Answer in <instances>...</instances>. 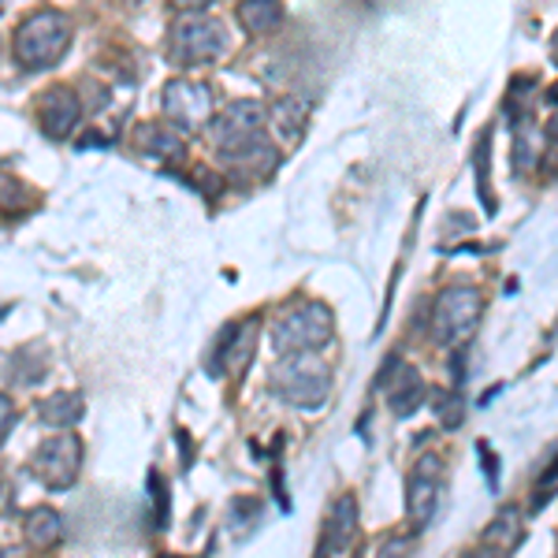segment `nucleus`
<instances>
[{
    "instance_id": "nucleus-1",
    "label": "nucleus",
    "mask_w": 558,
    "mask_h": 558,
    "mask_svg": "<svg viewBox=\"0 0 558 558\" xmlns=\"http://www.w3.org/2000/svg\"><path fill=\"white\" fill-rule=\"evenodd\" d=\"M331 391V373L313 350L283 354L272 368V395L294 410H320Z\"/></svg>"
},
{
    "instance_id": "nucleus-2",
    "label": "nucleus",
    "mask_w": 558,
    "mask_h": 558,
    "mask_svg": "<svg viewBox=\"0 0 558 558\" xmlns=\"http://www.w3.org/2000/svg\"><path fill=\"white\" fill-rule=\"evenodd\" d=\"M481 313H484V299L476 287L470 283L447 287L436 299V305H432V339L439 347H462L476 331V324H481Z\"/></svg>"
},
{
    "instance_id": "nucleus-3",
    "label": "nucleus",
    "mask_w": 558,
    "mask_h": 558,
    "mask_svg": "<svg viewBox=\"0 0 558 558\" xmlns=\"http://www.w3.org/2000/svg\"><path fill=\"white\" fill-rule=\"evenodd\" d=\"M336 336L331 310L320 302H305L299 310L283 313L272 328V350L276 354H294V350H320Z\"/></svg>"
},
{
    "instance_id": "nucleus-4",
    "label": "nucleus",
    "mask_w": 558,
    "mask_h": 558,
    "mask_svg": "<svg viewBox=\"0 0 558 558\" xmlns=\"http://www.w3.org/2000/svg\"><path fill=\"white\" fill-rule=\"evenodd\" d=\"M68 38H71V31H68L64 15H57V12L31 15V20L20 26V34H15V57H20L23 68H34V71L52 68L64 57Z\"/></svg>"
},
{
    "instance_id": "nucleus-5",
    "label": "nucleus",
    "mask_w": 558,
    "mask_h": 558,
    "mask_svg": "<svg viewBox=\"0 0 558 558\" xmlns=\"http://www.w3.org/2000/svg\"><path fill=\"white\" fill-rule=\"evenodd\" d=\"M78 470H83V444H78V436H49L31 458V473L52 492L71 488Z\"/></svg>"
},
{
    "instance_id": "nucleus-6",
    "label": "nucleus",
    "mask_w": 558,
    "mask_h": 558,
    "mask_svg": "<svg viewBox=\"0 0 558 558\" xmlns=\"http://www.w3.org/2000/svg\"><path fill=\"white\" fill-rule=\"evenodd\" d=\"M172 49L179 64H205V60L220 57L223 31L213 20H179L172 31Z\"/></svg>"
},
{
    "instance_id": "nucleus-7",
    "label": "nucleus",
    "mask_w": 558,
    "mask_h": 558,
    "mask_svg": "<svg viewBox=\"0 0 558 558\" xmlns=\"http://www.w3.org/2000/svg\"><path fill=\"white\" fill-rule=\"evenodd\" d=\"M260 128H265V108L254 101H239L213 123V142L220 153H231L246 146V142L260 138Z\"/></svg>"
},
{
    "instance_id": "nucleus-8",
    "label": "nucleus",
    "mask_w": 558,
    "mask_h": 558,
    "mask_svg": "<svg viewBox=\"0 0 558 558\" xmlns=\"http://www.w3.org/2000/svg\"><path fill=\"white\" fill-rule=\"evenodd\" d=\"M165 112H168V120H175L183 131H197L213 116L209 86H197V83L179 78V83L165 89Z\"/></svg>"
},
{
    "instance_id": "nucleus-9",
    "label": "nucleus",
    "mask_w": 558,
    "mask_h": 558,
    "mask_svg": "<svg viewBox=\"0 0 558 558\" xmlns=\"http://www.w3.org/2000/svg\"><path fill=\"white\" fill-rule=\"evenodd\" d=\"M254 347H257V320H242V324H228L216 343V357L213 368L220 376H239L242 368L254 362Z\"/></svg>"
},
{
    "instance_id": "nucleus-10",
    "label": "nucleus",
    "mask_w": 558,
    "mask_h": 558,
    "mask_svg": "<svg viewBox=\"0 0 558 558\" xmlns=\"http://www.w3.org/2000/svg\"><path fill=\"white\" fill-rule=\"evenodd\" d=\"M439 462L436 458H425V462L417 465V473L410 476V502H407V510H410V521H413V529H425L432 514H436V507H439Z\"/></svg>"
},
{
    "instance_id": "nucleus-11",
    "label": "nucleus",
    "mask_w": 558,
    "mask_h": 558,
    "mask_svg": "<svg viewBox=\"0 0 558 558\" xmlns=\"http://www.w3.org/2000/svg\"><path fill=\"white\" fill-rule=\"evenodd\" d=\"M387 402L395 417H410L425 407V380L407 362H395V376H387Z\"/></svg>"
},
{
    "instance_id": "nucleus-12",
    "label": "nucleus",
    "mask_w": 558,
    "mask_h": 558,
    "mask_svg": "<svg viewBox=\"0 0 558 558\" xmlns=\"http://www.w3.org/2000/svg\"><path fill=\"white\" fill-rule=\"evenodd\" d=\"M354 539H357V502H354V495H343V499L336 502V510H331L328 525H324L317 555H339V551H347Z\"/></svg>"
},
{
    "instance_id": "nucleus-13",
    "label": "nucleus",
    "mask_w": 558,
    "mask_h": 558,
    "mask_svg": "<svg viewBox=\"0 0 558 558\" xmlns=\"http://www.w3.org/2000/svg\"><path fill=\"white\" fill-rule=\"evenodd\" d=\"M41 131L49 134V138H68L71 131H75L78 123V101L75 94H68V89H49V94L41 97Z\"/></svg>"
},
{
    "instance_id": "nucleus-14",
    "label": "nucleus",
    "mask_w": 558,
    "mask_h": 558,
    "mask_svg": "<svg viewBox=\"0 0 558 558\" xmlns=\"http://www.w3.org/2000/svg\"><path fill=\"white\" fill-rule=\"evenodd\" d=\"M26 539H31L38 551H52V547L64 539V518L52 507H38L31 518H26Z\"/></svg>"
},
{
    "instance_id": "nucleus-15",
    "label": "nucleus",
    "mask_w": 558,
    "mask_h": 558,
    "mask_svg": "<svg viewBox=\"0 0 558 558\" xmlns=\"http://www.w3.org/2000/svg\"><path fill=\"white\" fill-rule=\"evenodd\" d=\"M78 417H83V399L75 391H60L38 407V421L49 428H71Z\"/></svg>"
},
{
    "instance_id": "nucleus-16",
    "label": "nucleus",
    "mask_w": 558,
    "mask_h": 558,
    "mask_svg": "<svg viewBox=\"0 0 558 558\" xmlns=\"http://www.w3.org/2000/svg\"><path fill=\"white\" fill-rule=\"evenodd\" d=\"M481 544L488 547V551H499V555H507V551H514V547L521 544V514L514 507H507L499 518L492 521V529L481 536Z\"/></svg>"
},
{
    "instance_id": "nucleus-17",
    "label": "nucleus",
    "mask_w": 558,
    "mask_h": 558,
    "mask_svg": "<svg viewBox=\"0 0 558 558\" xmlns=\"http://www.w3.org/2000/svg\"><path fill=\"white\" fill-rule=\"evenodd\" d=\"M239 20L250 34H268L279 26V4L276 0H246L242 12H239Z\"/></svg>"
},
{
    "instance_id": "nucleus-18",
    "label": "nucleus",
    "mask_w": 558,
    "mask_h": 558,
    "mask_svg": "<svg viewBox=\"0 0 558 558\" xmlns=\"http://www.w3.org/2000/svg\"><path fill=\"white\" fill-rule=\"evenodd\" d=\"M138 142H142V149H149L153 157H160V160H179V157H183V142H179L175 134L160 131V128H142Z\"/></svg>"
},
{
    "instance_id": "nucleus-19",
    "label": "nucleus",
    "mask_w": 558,
    "mask_h": 558,
    "mask_svg": "<svg viewBox=\"0 0 558 558\" xmlns=\"http://www.w3.org/2000/svg\"><path fill=\"white\" fill-rule=\"evenodd\" d=\"M257 521H260V507H257V499H235V502H231V518H228V525H231V533H235L239 539L254 533Z\"/></svg>"
},
{
    "instance_id": "nucleus-20",
    "label": "nucleus",
    "mask_w": 558,
    "mask_h": 558,
    "mask_svg": "<svg viewBox=\"0 0 558 558\" xmlns=\"http://www.w3.org/2000/svg\"><path fill=\"white\" fill-rule=\"evenodd\" d=\"M302 120H305V108H299V105H279L276 108V123H283V134L287 138H299V131H302Z\"/></svg>"
},
{
    "instance_id": "nucleus-21",
    "label": "nucleus",
    "mask_w": 558,
    "mask_h": 558,
    "mask_svg": "<svg viewBox=\"0 0 558 558\" xmlns=\"http://www.w3.org/2000/svg\"><path fill=\"white\" fill-rule=\"evenodd\" d=\"M436 413H439V421H444L447 428H454V425H462V399H451V395H439V407H436Z\"/></svg>"
},
{
    "instance_id": "nucleus-22",
    "label": "nucleus",
    "mask_w": 558,
    "mask_h": 558,
    "mask_svg": "<svg viewBox=\"0 0 558 558\" xmlns=\"http://www.w3.org/2000/svg\"><path fill=\"white\" fill-rule=\"evenodd\" d=\"M149 488H153V507H160V529L168 525V495H165V481L157 473L149 476Z\"/></svg>"
},
{
    "instance_id": "nucleus-23",
    "label": "nucleus",
    "mask_w": 558,
    "mask_h": 558,
    "mask_svg": "<svg viewBox=\"0 0 558 558\" xmlns=\"http://www.w3.org/2000/svg\"><path fill=\"white\" fill-rule=\"evenodd\" d=\"M15 417H20V413H15L12 399H8V395H0V444H4L8 432L15 428Z\"/></svg>"
},
{
    "instance_id": "nucleus-24",
    "label": "nucleus",
    "mask_w": 558,
    "mask_h": 558,
    "mask_svg": "<svg viewBox=\"0 0 558 558\" xmlns=\"http://www.w3.org/2000/svg\"><path fill=\"white\" fill-rule=\"evenodd\" d=\"M175 4H179V8H205L209 0H175Z\"/></svg>"
},
{
    "instance_id": "nucleus-25",
    "label": "nucleus",
    "mask_w": 558,
    "mask_h": 558,
    "mask_svg": "<svg viewBox=\"0 0 558 558\" xmlns=\"http://www.w3.org/2000/svg\"><path fill=\"white\" fill-rule=\"evenodd\" d=\"M0 495H4V492H0Z\"/></svg>"
}]
</instances>
